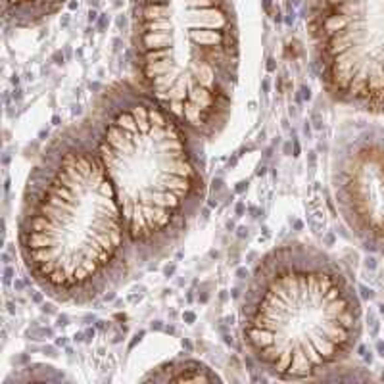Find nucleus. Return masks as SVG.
Masks as SVG:
<instances>
[{
    "label": "nucleus",
    "mask_w": 384,
    "mask_h": 384,
    "mask_svg": "<svg viewBox=\"0 0 384 384\" xmlns=\"http://www.w3.org/2000/svg\"><path fill=\"white\" fill-rule=\"evenodd\" d=\"M17 246L27 273L56 302H92L137 259L115 188L83 127L58 137L29 175Z\"/></svg>",
    "instance_id": "nucleus-1"
},
{
    "label": "nucleus",
    "mask_w": 384,
    "mask_h": 384,
    "mask_svg": "<svg viewBox=\"0 0 384 384\" xmlns=\"http://www.w3.org/2000/svg\"><path fill=\"white\" fill-rule=\"evenodd\" d=\"M115 188L134 257H160L206 198L200 137L146 90L110 88L83 127Z\"/></svg>",
    "instance_id": "nucleus-2"
},
{
    "label": "nucleus",
    "mask_w": 384,
    "mask_h": 384,
    "mask_svg": "<svg viewBox=\"0 0 384 384\" xmlns=\"http://www.w3.org/2000/svg\"><path fill=\"white\" fill-rule=\"evenodd\" d=\"M363 313L336 259L306 244H284L257 263L242 303L250 357L282 380L332 371L359 346Z\"/></svg>",
    "instance_id": "nucleus-3"
},
{
    "label": "nucleus",
    "mask_w": 384,
    "mask_h": 384,
    "mask_svg": "<svg viewBox=\"0 0 384 384\" xmlns=\"http://www.w3.org/2000/svg\"><path fill=\"white\" fill-rule=\"evenodd\" d=\"M180 40L138 33L142 88L200 138L225 127L238 75V48L221 0H167Z\"/></svg>",
    "instance_id": "nucleus-4"
},
{
    "label": "nucleus",
    "mask_w": 384,
    "mask_h": 384,
    "mask_svg": "<svg viewBox=\"0 0 384 384\" xmlns=\"http://www.w3.org/2000/svg\"><path fill=\"white\" fill-rule=\"evenodd\" d=\"M332 188L348 229L365 250L384 255V127H361L340 144Z\"/></svg>",
    "instance_id": "nucleus-5"
},
{
    "label": "nucleus",
    "mask_w": 384,
    "mask_h": 384,
    "mask_svg": "<svg viewBox=\"0 0 384 384\" xmlns=\"http://www.w3.org/2000/svg\"><path fill=\"white\" fill-rule=\"evenodd\" d=\"M169 367H175V371L179 372H171L165 377V382H211V380H221L215 372H211L206 365H202L200 361H192V359H185V361H171Z\"/></svg>",
    "instance_id": "nucleus-6"
},
{
    "label": "nucleus",
    "mask_w": 384,
    "mask_h": 384,
    "mask_svg": "<svg viewBox=\"0 0 384 384\" xmlns=\"http://www.w3.org/2000/svg\"><path fill=\"white\" fill-rule=\"evenodd\" d=\"M2 277H4V284H12V282H14V277H16L14 267H12V265H4V273H2Z\"/></svg>",
    "instance_id": "nucleus-7"
},
{
    "label": "nucleus",
    "mask_w": 384,
    "mask_h": 384,
    "mask_svg": "<svg viewBox=\"0 0 384 384\" xmlns=\"http://www.w3.org/2000/svg\"><path fill=\"white\" fill-rule=\"evenodd\" d=\"M248 186H250V183H248V180H240V183L234 186V192H236V194H242V192L248 190Z\"/></svg>",
    "instance_id": "nucleus-8"
},
{
    "label": "nucleus",
    "mask_w": 384,
    "mask_h": 384,
    "mask_svg": "<svg viewBox=\"0 0 384 384\" xmlns=\"http://www.w3.org/2000/svg\"><path fill=\"white\" fill-rule=\"evenodd\" d=\"M183 321L188 323V325H192V323L196 321V313H194V311H185V313H183Z\"/></svg>",
    "instance_id": "nucleus-9"
},
{
    "label": "nucleus",
    "mask_w": 384,
    "mask_h": 384,
    "mask_svg": "<svg viewBox=\"0 0 384 384\" xmlns=\"http://www.w3.org/2000/svg\"><path fill=\"white\" fill-rule=\"evenodd\" d=\"M144 334H146L144 330H140V332H137V334H134V340H133V342L129 344V349H133V348H134V344H137V342H140V340H142V336H144Z\"/></svg>",
    "instance_id": "nucleus-10"
},
{
    "label": "nucleus",
    "mask_w": 384,
    "mask_h": 384,
    "mask_svg": "<svg viewBox=\"0 0 384 384\" xmlns=\"http://www.w3.org/2000/svg\"><path fill=\"white\" fill-rule=\"evenodd\" d=\"M248 275H250V271H248L246 267H238V269H236V277H238V279H246Z\"/></svg>",
    "instance_id": "nucleus-11"
},
{
    "label": "nucleus",
    "mask_w": 384,
    "mask_h": 384,
    "mask_svg": "<svg viewBox=\"0 0 384 384\" xmlns=\"http://www.w3.org/2000/svg\"><path fill=\"white\" fill-rule=\"evenodd\" d=\"M236 236H238V238H244V236H248V227L240 225V227L236 229Z\"/></svg>",
    "instance_id": "nucleus-12"
},
{
    "label": "nucleus",
    "mask_w": 384,
    "mask_h": 384,
    "mask_svg": "<svg viewBox=\"0 0 384 384\" xmlns=\"http://www.w3.org/2000/svg\"><path fill=\"white\" fill-rule=\"evenodd\" d=\"M292 146H294V154H292V156H294V157H298V156L302 154V148H300V142H298L296 138H292Z\"/></svg>",
    "instance_id": "nucleus-13"
},
{
    "label": "nucleus",
    "mask_w": 384,
    "mask_h": 384,
    "mask_svg": "<svg viewBox=\"0 0 384 384\" xmlns=\"http://www.w3.org/2000/svg\"><path fill=\"white\" fill-rule=\"evenodd\" d=\"M163 273H165V277H173V275H175V263H171V265H165Z\"/></svg>",
    "instance_id": "nucleus-14"
},
{
    "label": "nucleus",
    "mask_w": 384,
    "mask_h": 384,
    "mask_svg": "<svg viewBox=\"0 0 384 384\" xmlns=\"http://www.w3.org/2000/svg\"><path fill=\"white\" fill-rule=\"evenodd\" d=\"M244 209H246L244 202H236V206H234V211H236V215H242V213H244Z\"/></svg>",
    "instance_id": "nucleus-15"
},
{
    "label": "nucleus",
    "mask_w": 384,
    "mask_h": 384,
    "mask_svg": "<svg viewBox=\"0 0 384 384\" xmlns=\"http://www.w3.org/2000/svg\"><path fill=\"white\" fill-rule=\"evenodd\" d=\"M108 23H110L108 16H106V14H102V16H100V21H98V27H100V29H104V27H106Z\"/></svg>",
    "instance_id": "nucleus-16"
},
{
    "label": "nucleus",
    "mask_w": 384,
    "mask_h": 384,
    "mask_svg": "<svg viewBox=\"0 0 384 384\" xmlns=\"http://www.w3.org/2000/svg\"><path fill=\"white\" fill-rule=\"evenodd\" d=\"M58 325H60V326L69 325V317H67V315H60V317H58Z\"/></svg>",
    "instance_id": "nucleus-17"
},
{
    "label": "nucleus",
    "mask_w": 384,
    "mask_h": 384,
    "mask_svg": "<svg viewBox=\"0 0 384 384\" xmlns=\"http://www.w3.org/2000/svg\"><path fill=\"white\" fill-rule=\"evenodd\" d=\"M302 98H303V100H309V98H311V90H309L307 87H302Z\"/></svg>",
    "instance_id": "nucleus-18"
},
{
    "label": "nucleus",
    "mask_w": 384,
    "mask_h": 384,
    "mask_svg": "<svg viewBox=\"0 0 384 384\" xmlns=\"http://www.w3.org/2000/svg\"><path fill=\"white\" fill-rule=\"evenodd\" d=\"M94 334H96V330H94V329H87V332H85V336H87V338H85V340H87V342H90V340L94 338Z\"/></svg>",
    "instance_id": "nucleus-19"
},
{
    "label": "nucleus",
    "mask_w": 384,
    "mask_h": 384,
    "mask_svg": "<svg viewBox=\"0 0 384 384\" xmlns=\"http://www.w3.org/2000/svg\"><path fill=\"white\" fill-rule=\"evenodd\" d=\"M165 326H163V323L162 321H154L152 323V330H163Z\"/></svg>",
    "instance_id": "nucleus-20"
},
{
    "label": "nucleus",
    "mask_w": 384,
    "mask_h": 384,
    "mask_svg": "<svg viewBox=\"0 0 384 384\" xmlns=\"http://www.w3.org/2000/svg\"><path fill=\"white\" fill-rule=\"evenodd\" d=\"M42 298H44V294H42V292H33V302L40 303V302H42Z\"/></svg>",
    "instance_id": "nucleus-21"
},
{
    "label": "nucleus",
    "mask_w": 384,
    "mask_h": 384,
    "mask_svg": "<svg viewBox=\"0 0 384 384\" xmlns=\"http://www.w3.org/2000/svg\"><path fill=\"white\" fill-rule=\"evenodd\" d=\"M65 344H67V338H65V336H60V338H58V340H56V346H58V348H60V346L63 348Z\"/></svg>",
    "instance_id": "nucleus-22"
},
{
    "label": "nucleus",
    "mask_w": 384,
    "mask_h": 384,
    "mask_svg": "<svg viewBox=\"0 0 384 384\" xmlns=\"http://www.w3.org/2000/svg\"><path fill=\"white\" fill-rule=\"evenodd\" d=\"M265 173H267V167H265V165H259V167H257V171H255V175H257V177H261V175H265Z\"/></svg>",
    "instance_id": "nucleus-23"
},
{
    "label": "nucleus",
    "mask_w": 384,
    "mask_h": 384,
    "mask_svg": "<svg viewBox=\"0 0 384 384\" xmlns=\"http://www.w3.org/2000/svg\"><path fill=\"white\" fill-rule=\"evenodd\" d=\"M73 340H75V342H83V340H85V332H75Z\"/></svg>",
    "instance_id": "nucleus-24"
},
{
    "label": "nucleus",
    "mask_w": 384,
    "mask_h": 384,
    "mask_svg": "<svg viewBox=\"0 0 384 384\" xmlns=\"http://www.w3.org/2000/svg\"><path fill=\"white\" fill-rule=\"evenodd\" d=\"M23 286H25V284H23V280H19V279H16V280H14V288H16V290H21Z\"/></svg>",
    "instance_id": "nucleus-25"
},
{
    "label": "nucleus",
    "mask_w": 384,
    "mask_h": 384,
    "mask_svg": "<svg viewBox=\"0 0 384 384\" xmlns=\"http://www.w3.org/2000/svg\"><path fill=\"white\" fill-rule=\"evenodd\" d=\"M361 292H363L365 298H372V296H375V294H372V290H367L365 286H361Z\"/></svg>",
    "instance_id": "nucleus-26"
},
{
    "label": "nucleus",
    "mask_w": 384,
    "mask_h": 384,
    "mask_svg": "<svg viewBox=\"0 0 384 384\" xmlns=\"http://www.w3.org/2000/svg\"><path fill=\"white\" fill-rule=\"evenodd\" d=\"M377 349H378V355L384 357V342H377Z\"/></svg>",
    "instance_id": "nucleus-27"
},
{
    "label": "nucleus",
    "mask_w": 384,
    "mask_h": 384,
    "mask_svg": "<svg viewBox=\"0 0 384 384\" xmlns=\"http://www.w3.org/2000/svg\"><path fill=\"white\" fill-rule=\"evenodd\" d=\"M183 348H186L188 352H192V342L188 340V338H185V340H183Z\"/></svg>",
    "instance_id": "nucleus-28"
},
{
    "label": "nucleus",
    "mask_w": 384,
    "mask_h": 384,
    "mask_svg": "<svg viewBox=\"0 0 384 384\" xmlns=\"http://www.w3.org/2000/svg\"><path fill=\"white\" fill-rule=\"evenodd\" d=\"M267 71H275V60L273 58L267 62Z\"/></svg>",
    "instance_id": "nucleus-29"
},
{
    "label": "nucleus",
    "mask_w": 384,
    "mask_h": 384,
    "mask_svg": "<svg viewBox=\"0 0 384 384\" xmlns=\"http://www.w3.org/2000/svg\"><path fill=\"white\" fill-rule=\"evenodd\" d=\"M96 17H98V14L94 12V10H90V12H88V21H96Z\"/></svg>",
    "instance_id": "nucleus-30"
},
{
    "label": "nucleus",
    "mask_w": 384,
    "mask_h": 384,
    "mask_svg": "<svg viewBox=\"0 0 384 384\" xmlns=\"http://www.w3.org/2000/svg\"><path fill=\"white\" fill-rule=\"evenodd\" d=\"M290 150H292V142H286L284 146H282V152H284V154H290Z\"/></svg>",
    "instance_id": "nucleus-31"
},
{
    "label": "nucleus",
    "mask_w": 384,
    "mask_h": 384,
    "mask_svg": "<svg viewBox=\"0 0 384 384\" xmlns=\"http://www.w3.org/2000/svg\"><path fill=\"white\" fill-rule=\"evenodd\" d=\"M54 60H56V63H62V62H63V56H62L60 52H56V54H54Z\"/></svg>",
    "instance_id": "nucleus-32"
},
{
    "label": "nucleus",
    "mask_w": 384,
    "mask_h": 384,
    "mask_svg": "<svg viewBox=\"0 0 384 384\" xmlns=\"http://www.w3.org/2000/svg\"><path fill=\"white\" fill-rule=\"evenodd\" d=\"M42 311H44V313H54L52 306H46V303H42Z\"/></svg>",
    "instance_id": "nucleus-33"
},
{
    "label": "nucleus",
    "mask_w": 384,
    "mask_h": 384,
    "mask_svg": "<svg viewBox=\"0 0 384 384\" xmlns=\"http://www.w3.org/2000/svg\"><path fill=\"white\" fill-rule=\"evenodd\" d=\"M102 298H104L106 302H108V300H114V298H115V292H110V294H104Z\"/></svg>",
    "instance_id": "nucleus-34"
},
{
    "label": "nucleus",
    "mask_w": 384,
    "mask_h": 384,
    "mask_svg": "<svg viewBox=\"0 0 384 384\" xmlns=\"http://www.w3.org/2000/svg\"><path fill=\"white\" fill-rule=\"evenodd\" d=\"M334 242V236L332 234H326V238H325V244H332Z\"/></svg>",
    "instance_id": "nucleus-35"
},
{
    "label": "nucleus",
    "mask_w": 384,
    "mask_h": 384,
    "mask_svg": "<svg viewBox=\"0 0 384 384\" xmlns=\"http://www.w3.org/2000/svg\"><path fill=\"white\" fill-rule=\"evenodd\" d=\"M2 259H4V265H10V255H8L6 252L2 254Z\"/></svg>",
    "instance_id": "nucleus-36"
},
{
    "label": "nucleus",
    "mask_w": 384,
    "mask_h": 384,
    "mask_svg": "<svg viewBox=\"0 0 384 384\" xmlns=\"http://www.w3.org/2000/svg\"><path fill=\"white\" fill-rule=\"evenodd\" d=\"M14 100H21V90H14Z\"/></svg>",
    "instance_id": "nucleus-37"
},
{
    "label": "nucleus",
    "mask_w": 384,
    "mask_h": 384,
    "mask_svg": "<svg viewBox=\"0 0 384 384\" xmlns=\"http://www.w3.org/2000/svg\"><path fill=\"white\" fill-rule=\"evenodd\" d=\"M140 300V296H137V294H131L129 296V302H138Z\"/></svg>",
    "instance_id": "nucleus-38"
},
{
    "label": "nucleus",
    "mask_w": 384,
    "mask_h": 384,
    "mask_svg": "<svg viewBox=\"0 0 384 384\" xmlns=\"http://www.w3.org/2000/svg\"><path fill=\"white\" fill-rule=\"evenodd\" d=\"M303 133H306L307 137H309V133H311V129H309V123H306V125H303Z\"/></svg>",
    "instance_id": "nucleus-39"
},
{
    "label": "nucleus",
    "mask_w": 384,
    "mask_h": 384,
    "mask_svg": "<svg viewBox=\"0 0 384 384\" xmlns=\"http://www.w3.org/2000/svg\"><path fill=\"white\" fill-rule=\"evenodd\" d=\"M309 163H311V165H315V152H311V154H309Z\"/></svg>",
    "instance_id": "nucleus-40"
},
{
    "label": "nucleus",
    "mask_w": 384,
    "mask_h": 384,
    "mask_svg": "<svg viewBox=\"0 0 384 384\" xmlns=\"http://www.w3.org/2000/svg\"><path fill=\"white\" fill-rule=\"evenodd\" d=\"M52 123H54V125H60V115H54V117H52Z\"/></svg>",
    "instance_id": "nucleus-41"
},
{
    "label": "nucleus",
    "mask_w": 384,
    "mask_h": 384,
    "mask_svg": "<svg viewBox=\"0 0 384 384\" xmlns=\"http://www.w3.org/2000/svg\"><path fill=\"white\" fill-rule=\"evenodd\" d=\"M163 330H165V332H169V334H173V332H175V329H173V326H165Z\"/></svg>",
    "instance_id": "nucleus-42"
},
{
    "label": "nucleus",
    "mask_w": 384,
    "mask_h": 384,
    "mask_svg": "<svg viewBox=\"0 0 384 384\" xmlns=\"http://www.w3.org/2000/svg\"><path fill=\"white\" fill-rule=\"evenodd\" d=\"M294 227H296V229H302V227H303V223H302V221H296V223H294Z\"/></svg>",
    "instance_id": "nucleus-43"
},
{
    "label": "nucleus",
    "mask_w": 384,
    "mask_h": 384,
    "mask_svg": "<svg viewBox=\"0 0 384 384\" xmlns=\"http://www.w3.org/2000/svg\"><path fill=\"white\" fill-rule=\"evenodd\" d=\"M4 190H6V192L10 190V179H6V185H4Z\"/></svg>",
    "instance_id": "nucleus-44"
},
{
    "label": "nucleus",
    "mask_w": 384,
    "mask_h": 384,
    "mask_svg": "<svg viewBox=\"0 0 384 384\" xmlns=\"http://www.w3.org/2000/svg\"><path fill=\"white\" fill-rule=\"evenodd\" d=\"M263 90H265V92L269 90V81H263Z\"/></svg>",
    "instance_id": "nucleus-45"
},
{
    "label": "nucleus",
    "mask_w": 384,
    "mask_h": 384,
    "mask_svg": "<svg viewBox=\"0 0 384 384\" xmlns=\"http://www.w3.org/2000/svg\"><path fill=\"white\" fill-rule=\"evenodd\" d=\"M248 211H250V213H255L257 209H255V206H250V208H248Z\"/></svg>",
    "instance_id": "nucleus-46"
},
{
    "label": "nucleus",
    "mask_w": 384,
    "mask_h": 384,
    "mask_svg": "<svg viewBox=\"0 0 384 384\" xmlns=\"http://www.w3.org/2000/svg\"><path fill=\"white\" fill-rule=\"evenodd\" d=\"M380 313H384V303H380Z\"/></svg>",
    "instance_id": "nucleus-47"
}]
</instances>
